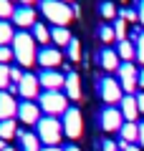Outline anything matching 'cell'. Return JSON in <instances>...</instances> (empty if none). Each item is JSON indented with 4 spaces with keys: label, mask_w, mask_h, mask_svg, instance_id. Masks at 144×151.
<instances>
[{
    "label": "cell",
    "mask_w": 144,
    "mask_h": 151,
    "mask_svg": "<svg viewBox=\"0 0 144 151\" xmlns=\"http://www.w3.org/2000/svg\"><path fill=\"white\" fill-rule=\"evenodd\" d=\"M13 55H15L20 68H31L38 58V43L31 35V30H15L13 38Z\"/></svg>",
    "instance_id": "1"
},
{
    "label": "cell",
    "mask_w": 144,
    "mask_h": 151,
    "mask_svg": "<svg viewBox=\"0 0 144 151\" xmlns=\"http://www.w3.org/2000/svg\"><path fill=\"white\" fill-rule=\"evenodd\" d=\"M41 13L46 15L48 23H53V25H61L66 28L73 18V10H71L68 3H61V0H41Z\"/></svg>",
    "instance_id": "2"
},
{
    "label": "cell",
    "mask_w": 144,
    "mask_h": 151,
    "mask_svg": "<svg viewBox=\"0 0 144 151\" xmlns=\"http://www.w3.org/2000/svg\"><path fill=\"white\" fill-rule=\"evenodd\" d=\"M36 134L41 139V144L46 146H58L61 136H63V124H61L56 116H43L36 126Z\"/></svg>",
    "instance_id": "3"
},
{
    "label": "cell",
    "mask_w": 144,
    "mask_h": 151,
    "mask_svg": "<svg viewBox=\"0 0 144 151\" xmlns=\"http://www.w3.org/2000/svg\"><path fill=\"white\" fill-rule=\"evenodd\" d=\"M38 106L46 116H58V113L68 111V96L61 91H43L38 96Z\"/></svg>",
    "instance_id": "4"
},
{
    "label": "cell",
    "mask_w": 144,
    "mask_h": 151,
    "mask_svg": "<svg viewBox=\"0 0 144 151\" xmlns=\"http://www.w3.org/2000/svg\"><path fill=\"white\" fill-rule=\"evenodd\" d=\"M96 88H99V96H101V101L106 103V106L121 103V98L127 96V93H124V88H121V83H119L116 78H111V76H104V78H99Z\"/></svg>",
    "instance_id": "5"
},
{
    "label": "cell",
    "mask_w": 144,
    "mask_h": 151,
    "mask_svg": "<svg viewBox=\"0 0 144 151\" xmlns=\"http://www.w3.org/2000/svg\"><path fill=\"white\" fill-rule=\"evenodd\" d=\"M38 83H41L43 91H61V88L66 86V73H61V70H56V68H41Z\"/></svg>",
    "instance_id": "6"
},
{
    "label": "cell",
    "mask_w": 144,
    "mask_h": 151,
    "mask_svg": "<svg viewBox=\"0 0 144 151\" xmlns=\"http://www.w3.org/2000/svg\"><path fill=\"white\" fill-rule=\"evenodd\" d=\"M116 73H119V83H121L124 93L134 96V91L139 88V70L134 68V63H121V68Z\"/></svg>",
    "instance_id": "7"
},
{
    "label": "cell",
    "mask_w": 144,
    "mask_h": 151,
    "mask_svg": "<svg viewBox=\"0 0 144 151\" xmlns=\"http://www.w3.org/2000/svg\"><path fill=\"white\" fill-rule=\"evenodd\" d=\"M63 134L68 136V139H79L81 134H84V119H81V111L79 108H68V111L63 113Z\"/></svg>",
    "instance_id": "8"
},
{
    "label": "cell",
    "mask_w": 144,
    "mask_h": 151,
    "mask_svg": "<svg viewBox=\"0 0 144 151\" xmlns=\"http://www.w3.org/2000/svg\"><path fill=\"white\" fill-rule=\"evenodd\" d=\"M99 124H101V129L106 131V134H111V131H121L124 116H121L119 108L106 106V108H101V113H99Z\"/></svg>",
    "instance_id": "9"
},
{
    "label": "cell",
    "mask_w": 144,
    "mask_h": 151,
    "mask_svg": "<svg viewBox=\"0 0 144 151\" xmlns=\"http://www.w3.org/2000/svg\"><path fill=\"white\" fill-rule=\"evenodd\" d=\"M41 113L43 111H41V106H38V101H20L18 103V119L25 126H38V121L43 119Z\"/></svg>",
    "instance_id": "10"
},
{
    "label": "cell",
    "mask_w": 144,
    "mask_h": 151,
    "mask_svg": "<svg viewBox=\"0 0 144 151\" xmlns=\"http://www.w3.org/2000/svg\"><path fill=\"white\" fill-rule=\"evenodd\" d=\"M36 63L41 65V68H58V65L63 63V53H61L58 48H53V45H41Z\"/></svg>",
    "instance_id": "11"
},
{
    "label": "cell",
    "mask_w": 144,
    "mask_h": 151,
    "mask_svg": "<svg viewBox=\"0 0 144 151\" xmlns=\"http://www.w3.org/2000/svg\"><path fill=\"white\" fill-rule=\"evenodd\" d=\"M18 93L23 96V101H36L41 96V83H38V76L36 73H25L23 76V81L18 83Z\"/></svg>",
    "instance_id": "12"
},
{
    "label": "cell",
    "mask_w": 144,
    "mask_h": 151,
    "mask_svg": "<svg viewBox=\"0 0 144 151\" xmlns=\"http://www.w3.org/2000/svg\"><path fill=\"white\" fill-rule=\"evenodd\" d=\"M36 8L33 5H18L15 10H13V25L18 28V30H25V28H33L36 25Z\"/></svg>",
    "instance_id": "13"
},
{
    "label": "cell",
    "mask_w": 144,
    "mask_h": 151,
    "mask_svg": "<svg viewBox=\"0 0 144 151\" xmlns=\"http://www.w3.org/2000/svg\"><path fill=\"white\" fill-rule=\"evenodd\" d=\"M99 65H101L106 73H114V70L121 68V58H119V53H116L114 48L104 45V48L99 50Z\"/></svg>",
    "instance_id": "14"
},
{
    "label": "cell",
    "mask_w": 144,
    "mask_h": 151,
    "mask_svg": "<svg viewBox=\"0 0 144 151\" xmlns=\"http://www.w3.org/2000/svg\"><path fill=\"white\" fill-rule=\"evenodd\" d=\"M18 116V101L10 91H0V121Z\"/></svg>",
    "instance_id": "15"
},
{
    "label": "cell",
    "mask_w": 144,
    "mask_h": 151,
    "mask_svg": "<svg viewBox=\"0 0 144 151\" xmlns=\"http://www.w3.org/2000/svg\"><path fill=\"white\" fill-rule=\"evenodd\" d=\"M18 141H20V151H41V139H38V134H31V131L25 129H18Z\"/></svg>",
    "instance_id": "16"
},
{
    "label": "cell",
    "mask_w": 144,
    "mask_h": 151,
    "mask_svg": "<svg viewBox=\"0 0 144 151\" xmlns=\"http://www.w3.org/2000/svg\"><path fill=\"white\" fill-rule=\"evenodd\" d=\"M66 96L71 98V101H79L81 98V78H79V73L76 70H68L66 73Z\"/></svg>",
    "instance_id": "17"
},
{
    "label": "cell",
    "mask_w": 144,
    "mask_h": 151,
    "mask_svg": "<svg viewBox=\"0 0 144 151\" xmlns=\"http://www.w3.org/2000/svg\"><path fill=\"white\" fill-rule=\"evenodd\" d=\"M119 111H121L124 121H137L139 116V106H137V96H124L119 103Z\"/></svg>",
    "instance_id": "18"
},
{
    "label": "cell",
    "mask_w": 144,
    "mask_h": 151,
    "mask_svg": "<svg viewBox=\"0 0 144 151\" xmlns=\"http://www.w3.org/2000/svg\"><path fill=\"white\" fill-rule=\"evenodd\" d=\"M119 136H121V141H127V144H137L139 141V124L137 121H124Z\"/></svg>",
    "instance_id": "19"
},
{
    "label": "cell",
    "mask_w": 144,
    "mask_h": 151,
    "mask_svg": "<svg viewBox=\"0 0 144 151\" xmlns=\"http://www.w3.org/2000/svg\"><path fill=\"white\" fill-rule=\"evenodd\" d=\"M71 30L68 28H61V25H53L51 28V40H53L56 45H58V48H66V45L71 43Z\"/></svg>",
    "instance_id": "20"
},
{
    "label": "cell",
    "mask_w": 144,
    "mask_h": 151,
    "mask_svg": "<svg viewBox=\"0 0 144 151\" xmlns=\"http://www.w3.org/2000/svg\"><path fill=\"white\" fill-rule=\"evenodd\" d=\"M116 53L121 58V63H132L137 58V45L132 40H121V43H116Z\"/></svg>",
    "instance_id": "21"
},
{
    "label": "cell",
    "mask_w": 144,
    "mask_h": 151,
    "mask_svg": "<svg viewBox=\"0 0 144 151\" xmlns=\"http://www.w3.org/2000/svg\"><path fill=\"white\" fill-rule=\"evenodd\" d=\"M31 35L36 38L38 45H48V40H51V28H48L46 23H36V25L31 28Z\"/></svg>",
    "instance_id": "22"
},
{
    "label": "cell",
    "mask_w": 144,
    "mask_h": 151,
    "mask_svg": "<svg viewBox=\"0 0 144 151\" xmlns=\"http://www.w3.org/2000/svg\"><path fill=\"white\" fill-rule=\"evenodd\" d=\"M13 38H15L13 23H8V20H0V45H13Z\"/></svg>",
    "instance_id": "23"
},
{
    "label": "cell",
    "mask_w": 144,
    "mask_h": 151,
    "mask_svg": "<svg viewBox=\"0 0 144 151\" xmlns=\"http://www.w3.org/2000/svg\"><path fill=\"white\" fill-rule=\"evenodd\" d=\"M13 136H18V124H15V119L0 121V139L8 141V139H13Z\"/></svg>",
    "instance_id": "24"
},
{
    "label": "cell",
    "mask_w": 144,
    "mask_h": 151,
    "mask_svg": "<svg viewBox=\"0 0 144 151\" xmlns=\"http://www.w3.org/2000/svg\"><path fill=\"white\" fill-rule=\"evenodd\" d=\"M99 13H101V18H106V20H116V18H119L116 5H114L111 0H104L101 5H99Z\"/></svg>",
    "instance_id": "25"
},
{
    "label": "cell",
    "mask_w": 144,
    "mask_h": 151,
    "mask_svg": "<svg viewBox=\"0 0 144 151\" xmlns=\"http://www.w3.org/2000/svg\"><path fill=\"white\" fill-rule=\"evenodd\" d=\"M111 25H114V35H116V43H121V40H127V30H129L127 20H124V18H116V20H114Z\"/></svg>",
    "instance_id": "26"
},
{
    "label": "cell",
    "mask_w": 144,
    "mask_h": 151,
    "mask_svg": "<svg viewBox=\"0 0 144 151\" xmlns=\"http://www.w3.org/2000/svg\"><path fill=\"white\" fill-rule=\"evenodd\" d=\"M10 86H13V81H10V65L0 63V91H8Z\"/></svg>",
    "instance_id": "27"
},
{
    "label": "cell",
    "mask_w": 144,
    "mask_h": 151,
    "mask_svg": "<svg viewBox=\"0 0 144 151\" xmlns=\"http://www.w3.org/2000/svg\"><path fill=\"white\" fill-rule=\"evenodd\" d=\"M66 55H68L71 60H81V43H79V38H71V43L66 45Z\"/></svg>",
    "instance_id": "28"
},
{
    "label": "cell",
    "mask_w": 144,
    "mask_h": 151,
    "mask_svg": "<svg viewBox=\"0 0 144 151\" xmlns=\"http://www.w3.org/2000/svg\"><path fill=\"white\" fill-rule=\"evenodd\" d=\"M99 38H101V43H111V40H116V35H114V25H109V23L99 25Z\"/></svg>",
    "instance_id": "29"
},
{
    "label": "cell",
    "mask_w": 144,
    "mask_h": 151,
    "mask_svg": "<svg viewBox=\"0 0 144 151\" xmlns=\"http://www.w3.org/2000/svg\"><path fill=\"white\" fill-rule=\"evenodd\" d=\"M13 0H0V20H8V18H13Z\"/></svg>",
    "instance_id": "30"
},
{
    "label": "cell",
    "mask_w": 144,
    "mask_h": 151,
    "mask_svg": "<svg viewBox=\"0 0 144 151\" xmlns=\"http://www.w3.org/2000/svg\"><path fill=\"white\" fill-rule=\"evenodd\" d=\"M119 18H124L127 23H134V20H139V13L134 10V8H121V10H119Z\"/></svg>",
    "instance_id": "31"
},
{
    "label": "cell",
    "mask_w": 144,
    "mask_h": 151,
    "mask_svg": "<svg viewBox=\"0 0 144 151\" xmlns=\"http://www.w3.org/2000/svg\"><path fill=\"white\" fill-rule=\"evenodd\" d=\"M23 76H25V70H23L20 65H10V81H13V86H18V83L23 81Z\"/></svg>",
    "instance_id": "32"
},
{
    "label": "cell",
    "mask_w": 144,
    "mask_h": 151,
    "mask_svg": "<svg viewBox=\"0 0 144 151\" xmlns=\"http://www.w3.org/2000/svg\"><path fill=\"white\" fill-rule=\"evenodd\" d=\"M134 45H137V60L144 65V30L139 33V38H137V43H134Z\"/></svg>",
    "instance_id": "33"
},
{
    "label": "cell",
    "mask_w": 144,
    "mask_h": 151,
    "mask_svg": "<svg viewBox=\"0 0 144 151\" xmlns=\"http://www.w3.org/2000/svg\"><path fill=\"white\" fill-rule=\"evenodd\" d=\"M13 58H15L13 55V45H0V63H8Z\"/></svg>",
    "instance_id": "34"
},
{
    "label": "cell",
    "mask_w": 144,
    "mask_h": 151,
    "mask_svg": "<svg viewBox=\"0 0 144 151\" xmlns=\"http://www.w3.org/2000/svg\"><path fill=\"white\" fill-rule=\"evenodd\" d=\"M119 151H142V146H137V144H127V141L119 139Z\"/></svg>",
    "instance_id": "35"
},
{
    "label": "cell",
    "mask_w": 144,
    "mask_h": 151,
    "mask_svg": "<svg viewBox=\"0 0 144 151\" xmlns=\"http://www.w3.org/2000/svg\"><path fill=\"white\" fill-rule=\"evenodd\" d=\"M101 151H119V144H114V141H101Z\"/></svg>",
    "instance_id": "36"
},
{
    "label": "cell",
    "mask_w": 144,
    "mask_h": 151,
    "mask_svg": "<svg viewBox=\"0 0 144 151\" xmlns=\"http://www.w3.org/2000/svg\"><path fill=\"white\" fill-rule=\"evenodd\" d=\"M137 13H139V23L144 25V0H139V3H137Z\"/></svg>",
    "instance_id": "37"
},
{
    "label": "cell",
    "mask_w": 144,
    "mask_h": 151,
    "mask_svg": "<svg viewBox=\"0 0 144 151\" xmlns=\"http://www.w3.org/2000/svg\"><path fill=\"white\" fill-rule=\"evenodd\" d=\"M137 106H139V113H144V91L137 93Z\"/></svg>",
    "instance_id": "38"
},
{
    "label": "cell",
    "mask_w": 144,
    "mask_h": 151,
    "mask_svg": "<svg viewBox=\"0 0 144 151\" xmlns=\"http://www.w3.org/2000/svg\"><path fill=\"white\" fill-rule=\"evenodd\" d=\"M137 144H139V146L144 149V121L139 124V141H137Z\"/></svg>",
    "instance_id": "39"
},
{
    "label": "cell",
    "mask_w": 144,
    "mask_h": 151,
    "mask_svg": "<svg viewBox=\"0 0 144 151\" xmlns=\"http://www.w3.org/2000/svg\"><path fill=\"white\" fill-rule=\"evenodd\" d=\"M41 151H63V149H61V146H43Z\"/></svg>",
    "instance_id": "40"
},
{
    "label": "cell",
    "mask_w": 144,
    "mask_h": 151,
    "mask_svg": "<svg viewBox=\"0 0 144 151\" xmlns=\"http://www.w3.org/2000/svg\"><path fill=\"white\" fill-rule=\"evenodd\" d=\"M139 88H144V68L139 70Z\"/></svg>",
    "instance_id": "41"
},
{
    "label": "cell",
    "mask_w": 144,
    "mask_h": 151,
    "mask_svg": "<svg viewBox=\"0 0 144 151\" xmlns=\"http://www.w3.org/2000/svg\"><path fill=\"white\" fill-rule=\"evenodd\" d=\"M71 10H73V18H79V15H81V10H79V5H76V3L71 5Z\"/></svg>",
    "instance_id": "42"
},
{
    "label": "cell",
    "mask_w": 144,
    "mask_h": 151,
    "mask_svg": "<svg viewBox=\"0 0 144 151\" xmlns=\"http://www.w3.org/2000/svg\"><path fill=\"white\" fill-rule=\"evenodd\" d=\"M63 151H81V149H79V146H73V144H71V146H63Z\"/></svg>",
    "instance_id": "43"
},
{
    "label": "cell",
    "mask_w": 144,
    "mask_h": 151,
    "mask_svg": "<svg viewBox=\"0 0 144 151\" xmlns=\"http://www.w3.org/2000/svg\"><path fill=\"white\" fill-rule=\"evenodd\" d=\"M20 5H36V0H18Z\"/></svg>",
    "instance_id": "44"
},
{
    "label": "cell",
    "mask_w": 144,
    "mask_h": 151,
    "mask_svg": "<svg viewBox=\"0 0 144 151\" xmlns=\"http://www.w3.org/2000/svg\"><path fill=\"white\" fill-rule=\"evenodd\" d=\"M5 149H8V144H5L3 139H0V151H5Z\"/></svg>",
    "instance_id": "45"
},
{
    "label": "cell",
    "mask_w": 144,
    "mask_h": 151,
    "mask_svg": "<svg viewBox=\"0 0 144 151\" xmlns=\"http://www.w3.org/2000/svg\"><path fill=\"white\" fill-rule=\"evenodd\" d=\"M5 151H15V149H13V146H8V149H5Z\"/></svg>",
    "instance_id": "46"
},
{
    "label": "cell",
    "mask_w": 144,
    "mask_h": 151,
    "mask_svg": "<svg viewBox=\"0 0 144 151\" xmlns=\"http://www.w3.org/2000/svg\"><path fill=\"white\" fill-rule=\"evenodd\" d=\"M61 3H71V0H61Z\"/></svg>",
    "instance_id": "47"
},
{
    "label": "cell",
    "mask_w": 144,
    "mask_h": 151,
    "mask_svg": "<svg viewBox=\"0 0 144 151\" xmlns=\"http://www.w3.org/2000/svg\"><path fill=\"white\" fill-rule=\"evenodd\" d=\"M121 3H127V0H121Z\"/></svg>",
    "instance_id": "48"
}]
</instances>
